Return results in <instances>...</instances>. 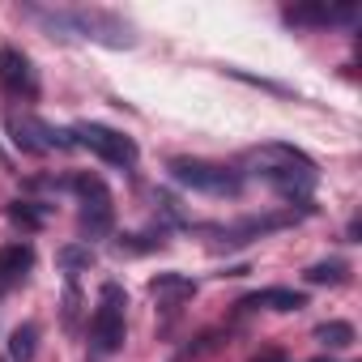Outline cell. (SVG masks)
I'll return each mask as SVG.
<instances>
[{
    "instance_id": "obj_1",
    "label": "cell",
    "mask_w": 362,
    "mask_h": 362,
    "mask_svg": "<svg viewBox=\"0 0 362 362\" xmlns=\"http://www.w3.org/2000/svg\"><path fill=\"white\" fill-rule=\"evenodd\" d=\"M243 166L252 170V175H260L264 184H273L281 197H290V201H311L307 192L315 188V162L303 153V149H294V145H281V141H273V145H256V149H247L243 153Z\"/></svg>"
},
{
    "instance_id": "obj_2",
    "label": "cell",
    "mask_w": 362,
    "mask_h": 362,
    "mask_svg": "<svg viewBox=\"0 0 362 362\" xmlns=\"http://www.w3.org/2000/svg\"><path fill=\"white\" fill-rule=\"evenodd\" d=\"M170 179L179 188H192L205 197H239L243 192V175L222 166V162H205V158H170L166 162Z\"/></svg>"
},
{
    "instance_id": "obj_3",
    "label": "cell",
    "mask_w": 362,
    "mask_h": 362,
    "mask_svg": "<svg viewBox=\"0 0 362 362\" xmlns=\"http://www.w3.org/2000/svg\"><path fill=\"white\" fill-rule=\"evenodd\" d=\"M69 22H73V39H90V43H103V47H115V52H128L136 47V26L115 13V9H69Z\"/></svg>"
},
{
    "instance_id": "obj_4",
    "label": "cell",
    "mask_w": 362,
    "mask_h": 362,
    "mask_svg": "<svg viewBox=\"0 0 362 362\" xmlns=\"http://www.w3.org/2000/svg\"><path fill=\"white\" fill-rule=\"evenodd\" d=\"M69 188L81 197V214H77V226L86 239H107L111 226H115V205H111V192L98 175H73L69 179Z\"/></svg>"
},
{
    "instance_id": "obj_5",
    "label": "cell",
    "mask_w": 362,
    "mask_h": 362,
    "mask_svg": "<svg viewBox=\"0 0 362 362\" xmlns=\"http://www.w3.org/2000/svg\"><path fill=\"white\" fill-rule=\"evenodd\" d=\"M124 307H128L124 286L119 281H103L98 307H94V320H90V345L98 354H115L124 345Z\"/></svg>"
},
{
    "instance_id": "obj_6",
    "label": "cell",
    "mask_w": 362,
    "mask_h": 362,
    "mask_svg": "<svg viewBox=\"0 0 362 362\" xmlns=\"http://www.w3.org/2000/svg\"><path fill=\"white\" fill-rule=\"evenodd\" d=\"M73 136H77V145H86L90 153H98L103 162L124 166V170H132V166H136V158H141L132 136H124V132H115V128H107V124H94V119L77 124V128H73Z\"/></svg>"
},
{
    "instance_id": "obj_7",
    "label": "cell",
    "mask_w": 362,
    "mask_h": 362,
    "mask_svg": "<svg viewBox=\"0 0 362 362\" xmlns=\"http://www.w3.org/2000/svg\"><path fill=\"white\" fill-rule=\"evenodd\" d=\"M294 222H298L294 209H290V214H252V218H239V222L218 226V230H209V235H214V247H243V243H252V239H260V235H273V230H286V226H294Z\"/></svg>"
},
{
    "instance_id": "obj_8",
    "label": "cell",
    "mask_w": 362,
    "mask_h": 362,
    "mask_svg": "<svg viewBox=\"0 0 362 362\" xmlns=\"http://www.w3.org/2000/svg\"><path fill=\"white\" fill-rule=\"evenodd\" d=\"M0 86L13 98H39V73L26 52L18 47H0Z\"/></svg>"
},
{
    "instance_id": "obj_9",
    "label": "cell",
    "mask_w": 362,
    "mask_h": 362,
    "mask_svg": "<svg viewBox=\"0 0 362 362\" xmlns=\"http://www.w3.org/2000/svg\"><path fill=\"white\" fill-rule=\"evenodd\" d=\"M281 18L290 26H332V22H354L358 5H286Z\"/></svg>"
},
{
    "instance_id": "obj_10",
    "label": "cell",
    "mask_w": 362,
    "mask_h": 362,
    "mask_svg": "<svg viewBox=\"0 0 362 362\" xmlns=\"http://www.w3.org/2000/svg\"><path fill=\"white\" fill-rule=\"evenodd\" d=\"M260 307H269V311H303L307 307V294L303 290H290V286H264V290L239 298V311H260Z\"/></svg>"
},
{
    "instance_id": "obj_11",
    "label": "cell",
    "mask_w": 362,
    "mask_h": 362,
    "mask_svg": "<svg viewBox=\"0 0 362 362\" xmlns=\"http://www.w3.org/2000/svg\"><path fill=\"white\" fill-rule=\"evenodd\" d=\"M30 269H35V247L30 243H5L0 247V290L26 281Z\"/></svg>"
},
{
    "instance_id": "obj_12",
    "label": "cell",
    "mask_w": 362,
    "mask_h": 362,
    "mask_svg": "<svg viewBox=\"0 0 362 362\" xmlns=\"http://www.w3.org/2000/svg\"><path fill=\"white\" fill-rule=\"evenodd\" d=\"M149 294L158 303H166V307H179L184 298L197 294V281L184 277V273H158V277H149Z\"/></svg>"
},
{
    "instance_id": "obj_13",
    "label": "cell",
    "mask_w": 362,
    "mask_h": 362,
    "mask_svg": "<svg viewBox=\"0 0 362 362\" xmlns=\"http://www.w3.org/2000/svg\"><path fill=\"white\" fill-rule=\"evenodd\" d=\"M5 124H9V136H13V145H18L22 153H47V149L39 145V136H35V115H18V111H9Z\"/></svg>"
},
{
    "instance_id": "obj_14",
    "label": "cell",
    "mask_w": 362,
    "mask_h": 362,
    "mask_svg": "<svg viewBox=\"0 0 362 362\" xmlns=\"http://www.w3.org/2000/svg\"><path fill=\"white\" fill-rule=\"evenodd\" d=\"M94 247L90 243H64L60 252H56V264L69 273V277H77V273H86V269H94Z\"/></svg>"
},
{
    "instance_id": "obj_15",
    "label": "cell",
    "mask_w": 362,
    "mask_h": 362,
    "mask_svg": "<svg viewBox=\"0 0 362 362\" xmlns=\"http://www.w3.org/2000/svg\"><path fill=\"white\" fill-rule=\"evenodd\" d=\"M315 341H320L324 349H349V345L358 341V332H354L349 320H324V324L315 328Z\"/></svg>"
},
{
    "instance_id": "obj_16",
    "label": "cell",
    "mask_w": 362,
    "mask_h": 362,
    "mask_svg": "<svg viewBox=\"0 0 362 362\" xmlns=\"http://www.w3.org/2000/svg\"><path fill=\"white\" fill-rule=\"evenodd\" d=\"M303 281L307 286H345L349 281V264L345 260H320V264H311L303 273Z\"/></svg>"
},
{
    "instance_id": "obj_17",
    "label": "cell",
    "mask_w": 362,
    "mask_h": 362,
    "mask_svg": "<svg viewBox=\"0 0 362 362\" xmlns=\"http://www.w3.org/2000/svg\"><path fill=\"white\" fill-rule=\"evenodd\" d=\"M35 349H39V324L26 320V324H18L13 337H9V358H13V362H30Z\"/></svg>"
},
{
    "instance_id": "obj_18",
    "label": "cell",
    "mask_w": 362,
    "mask_h": 362,
    "mask_svg": "<svg viewBox=\"0 0 362 362\" xmlns=\"http://www.w3.org/2000/svg\"><path fill=\"white\" fill-rule=\"evenodd\" d=\"M5 214H9V222H18V226H26V230H39L43 218L52 214V205H43V201H13Z\"/></svg>"
},
{
    "instance_id": "obj_19",
    "label": "cell",
    "mask_w": 362,
    "mask_h": 362,
    "mask_svg": "<svg viewBox=\"0 0 362 362\" xmlns=\"http://www.w3.org/2000/svg\"><path fill=\"white\" fill-rule=\"evenodd\" d=\"M162 247H166L162 230H145V235H124V239L115 243V252H119V256H149V252H162Z\"/></svg>"
},
{
    "instance_id": "obj_20",
    "label": "cell",
    "mask_w": 362,
    "mask_h": 362,
    "mask_svg": "<svg viewBox=\"0 0 362 362\" xmlns=\"http://www.w3.org/2000/svg\"><path fill=\"white\" fill-rule=\"evenodd\" d=\"M60 311H64V328H69V332H77V315H81V290H77V277H69Z\"/></svg>"
},
{
    "instance_id": "obj_21",
    "label": "cell",
    "mask_w": 362,
    "mask_h": 362,
    "mask_svg": "<svg viewBox=\"0 0 362 362\" xmlns=\"http://www.w3.org/2000/svg\"><path fill=\"white\" fill-rule=\"evenodd\" d=\"M230 77H239V81H247V86H260V90H273V94H290L281 81H269V77H256V73H243V69H226Z\"/></svg>"
},
{
    "instance_id": "obj_22",
    "label": "cell",
    "mask_w": 362,
    "mask_h": 362,
    "mask_svg": "<svg viewBox=\"0 0 362 362\" xmlns=\"http://www.w3.org/2000/svg\"><path fill=\"white\" fill-rule=\"evenodd\" d=\"M358 230H362V226H358V218H354V222L345 226V239H349V243H358Z\"/></svg>"
},
{
    "instance_id": "obj_23",
    "label": "cell",
    "mask_w": 362,
    "mask_h": 362,
    "mask_svg": "<svg viewBox=\"0 0 362 362\" xmlns=\"http://www.w3.org/2000/svg\"><path fill=\"white\" fill-rule=\"evenodd\" d=\"M311 362H337V358H332V354H320V358H311Z\"/></svg>"
}]
</instances>
